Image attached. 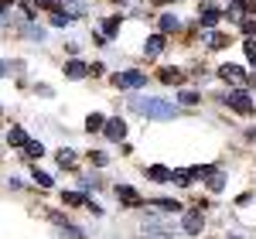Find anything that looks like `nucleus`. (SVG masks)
Here are the masks:
<instances>
[{
	"mask_svg": "<svg viewBox=\"0 0 256 239\" xmlns=\"http://www.w3.org/2000/svg\"><path fill=\"white\" fill-rule=\"evenodd\" d=\"M72 160H76V154H72V150H58V164H62V168H68Z\"/></svg>",
	"mask_w": 256,
	"mask_h": 239,
	"instance_id": "nucleus-21",
	"label": "nucleus"
},
{
	"mask_svg": "<svg viewBox=\"0 0 256 239\" xmlns=\"http://www.w3.org/2000/svg\"><path fill=\"white\" fill-rule=\"evenodd\" d=\"M181 79H184V76H181L178 68H164V72H160V82H168V86H178Z\"/></svg>",
	"mask_w": 256,
	"mask_h": 239,
	"instance_id": "nucleus-15",
	"label": "nucleus"
},
{
	"mask_svg": "<svg viewBox=\"0 0 256 239\" xmlns=\"http://www.w3.org/2000/svg\"><path fill=\"white\" fill-rule=\"evenodd\" d=\"M89 158H92V164H106V160H110V158H106V154H102V150H92Z\"/></svg>",
	"mask_w": 256,
	"mask_h": 239,
	"instance_id": "nucleus-25",
	"label": "nucleus"
},
{
	"mask_svg": "<svg viewBox=\"0 0 256 239\" xmlns=\"http://www.w3.org/2000/svg\"><path fill=\"white\" fill-rule=\"evenodd\" d=\"M195 178H198V168H181V171H174V174H171V181H174V184H192Z\"/></svg>",
	"mask_w": 256,
	"mask_h": 239,
	"instance_id": "nucleus-6",
	"label": "nucleus"
},
{
	"mask_svg": "<svg viewBox=\"0 0 256 239\" xmlns=\"http://www.w3.org/2000/svg\"><path fill=\"white\" fill-rule=\"evenodd\" d=\"M242 7H246L250 14H256V0H242Z\"/></svg>",
	"mask_w": 256,
	"mask_h": 239,
	"instance_id": "nucleus-29",
	"label": "nucleus"
},
{
	"mask_svg": "<svg viewBox=\"0 0 256 239\" xmlns=\"http://www.w3.org/2000/svg\"><path fill=\"white\" fill-rule=\"evenodd\" d=\"M160 48H164V34H154V38H147V44H144L147 58H154V55H160Z\"/></svg>",
	"mask_w": 256,
	"mask_h": 239,
	"instance_id": "nucleus-9",
	"label": "nucleus"
},
{
	"mask_svg": "<svg viewBox=\"0 0 256 239\" xmlns=\"http://www.w3.org/2000/svg\"><path fill=\"white\" fill-rule=\"evenodd\" d=\"M154 4H168V0H154Z\"/></svg>",
	"mask_w": 256,
	"mask_h": 239,
	"instance_id": "nucleus-31",
	"label": "nucleus"
},
{
	"mask_svg": "<svg viewBox=\"0 0 256 239\" xmlns=\"http://www.w3.org/2000/svg\"><path fill=\"white\" fill-rule=\"evenodd\" d=\"M34 181H38L41 188H52V178H48V174H44V171H34Z\"/></svg>",
	"mask_w": 256,
	"mask_h": 239,
	"instance_id": "nucleus-22",
	"label": "nucleus"
},
{
	"mask_svg": "<svg viewBox=\"0 0 256 239\" xmlns=\"http://www.w3.org/2000/svg\"><path fill=\"white\" fill-rule=\"evenodd\" d=\"M4 72H7V65H4V62H0V76H4Z\"/></svg>",
	"mask_w": 256,
	"mask_h": 239,
	"instance_id": "nucleus-30",
	"label": "nucleus"
},
{
	"mask_svg": "<svg viewBox=\"0 0 256 239\" xmlns=\"http://www.w3.org/2000/svg\"><path fill=\"white\" fill-rule=\"evenodd\" d=\"M246 58L256 65V41H246Z\"/></svg>",
	"mask_w": 256,
	"mask_h": 239,
	"instance_id": "nucleus-24",
	"label": "nucleus"
},
{
	"mask_svg": "<svg viewBox=\"0 0 256 239\" xmlns=\"http://www.w3.org/2000/svg\"><path fill=\"white\" fill-rule=\"evenodd\" d=\"M116 198L123 202V205H140V195L134 192V188H126V184H120V188H116Z\"/></svg>",
	"mask_w": 256,
	"mask_h": 239,
	"instance_id": "nucleus-8",
	"label": "nucleus"
},
{
	"mask_svg": "<svg viewBox=\"0 0 256 239\" xmlns=\"http://www.w3.org/2000/svg\"><path fill=\"white\" fill-rule=\"evenodd\" d=\"M178 24H181V20H178L174 14H160V31H178Z\"/></svg>",
	"mask_w": 256,
	"mask_h": 239,
	"instance_id": "nucleus-17",
	"label": "nucleus"
},
{
	"mask_svg": "<svg viewBox=\"0 0 256 239\" xmlns=\"http://www.w3.org/2000/svg\"><path fill=\"white\" fill-rule=\"evenodd\" d=\"M116 28H120V20H116V18L106 20V34H116Z\"/></svg>",
	"mask_w": 256,
	"mask_h": 239,
	"instance_id": "nucleus-26",
	"label": "nucleus"
},
{
	"mask_svg": "<svg viewBox=\"0 0 256 239\" xmlns=\"http://www.w3.org/2000/svg\"><path fill=\"white\" fill-rule=\"evenodd\" d=\"M222 102H229V106H232L236 113H242V116H250V113L256 110V106H253V100H250V96H246L242 89H236V92H229V96H226Z\"/></svg>",
	"mask_w": 256,
	"mask_h": 239,
	"instance_id": "nucleus-2",
	"label": "nucleus"
},
{
	"mask_svg": "<svg viewBox=\"0 0 256 239\" xmlns=\"http://www.w3.org/2000/svg\"><path fill=\"white\" fill-rule=\"evenodd\" d=\"M113 82H116V89H140L147 82V76L144 72H116Z\"/></svg>",
	"mask_w": 256,
	"mask_h": 239,
	"instance_id": "nucleus-3",
	"label": "nucleus"
},
{
	"mask_svg": "<svg viewBox=\"0 0 256 239\" xmlns=\"http://www.w3.org/2000/svg\"><path fill=\"white\" fill-rule=\"evenodd\" d=\"M102 134H106L110 140H123V137H126V123H123V120H106Z\"/></svg>",
	"mask_w": 256,
	"mask_h": 239,
	"instance_id": "nucleus-4",
	"label": "nucleus"
},
{
	"mask_svg": "<svg viewBox=\"0 0 256 239\" xmlns=\"http://www.w3.org/2000/svg\"><path fill=\"white\" fill-rule=\"evenodd\" d=\"M184 232H188V236H195V232H202V212H198V208H192V212H184Z\"/></svg>",
	"mask_w": 256,
	"mask_h": 239,
	"instance_id": "nucleus-5",
	"label": "nucleus"
},
{
	"mask_svg": "<svg viewBox=\"0 0 256 239\" xmlns=\"http://www.w3.org/2000/svg\"><path fill=\"white\" fill-rule=\"evenodd\" d=\"M218 18H222V14H218L216 7H205V10H202V18H198V20H202V28H216V24H218Z\"/></svg>",
	"mask_w": 256,
	"mask_h": 239,
	"instance_id": "nucleus-10",
	"label": "nucleus"
},
{
	"mask_svg": "<svg viewBox=\"0 0 256 239\" xmlns=\"http://www.w3.org/2000/svg\"><path fill=\"white\" fill-rule=\"evenodd\" d=\"M24 154H28V158H41V154H44V147H41V144H28V147H24Z\"/></svg>",
	"mask_w": 256,
	"mask_h": 239,
	"instance_id": "nucleus-20",
	"label": "nucleus"
},
{
	"mask_svg": "<svg viewBox=\"0 0 256 239\" xmlns=\"http://www.w3.org/2000/svg\"><path fill=\"white\" fill-rule=\"evenodd\" d=\"M218 76H222V79H229V82H246V76H242V68H239V65H222V68H218Z\"/></svg>",
	"mask_w": 256,
	"mask_h": 239,
	"instance_id": "nucleus-7",
	"label": "nucleus"
},
{
	"mask_svg": "<svg viewBox=\"0 0 256 239\" xmlns=\"http://www.w3.org/2000/svg\"><path fill=\"white\" fill-rule=\"evenodd\" d=\"M65 76H68V79H82V76H89V68H86L82 62H68V65H65Z\"/></svg>",
	"mask_w": 256,
	"mask_h": 239,
	"instance_id": "nucleus-11",
	"label": "nucleus"
},
{
	"mask_svg": "<svg viewBox=\"0 0 256 239\" xmlns=\"http://www.w3.org/2000/svg\"><path fill=\"white\" fill-rule=\"evenodd\" d=\"M130 106H134V113H140V116H147V120H171L174 116V106L168 100H154V96H147V100L140 96Z\"/></svg>",
	"mask_w": 256,
	"mask_h": 239,
	"instance_id": "nucleus-1",
	"label": "nucleus"
},
{
	"mask_svg": "<svg viewBox=\"0 0 256 239\" xmlns=\"http://www.w3.org/2000/svg\"><path fill=\"white\" fill-rule=\"evenodd\" d=\"M205 41H208V48H212V52H218V48H226V44H229V38H226V34H216V31H212Z\"/></svg>",
	"mask_w": 256,
	"mask_h": 239,
	"instance_id": "nucleus-16",
	"label": "nucleus"
},
{
	"mask_svg": "<svg viewBox=\"0 0 256 239\" xmlns=\"http://www.w3.org/2000/svg\"><path fill=\"white\" fill-rule=\"evenodd\" d=\"M62 202H65V205H86V195H82V192H65Z\"/></svg>",
	"mask_w": 256,
	"mask_h": 239,
	"instance_id": "nucleus-18",
	"label": "nucleus"
},
{
	"mask_svg": "<svg viewBox=\"0 0 256 239\" xmlns=\"http://www.w3.org/2000/svg\"><path fill=\"white\" fill-rule=\"evenodd\" d=\"M147 174H150L154 181H171V174H174V171H168V168H160V164H154V168H147Z\"/></svg>",
	"mask_w": 256,
	"mask_h": 239,
	"instance_id": "nucleus-13",
	"label": "nucleus"
},
{
	"mask_svg": "<svg viewBox=\"0 0 256 239\" xmlns=\"http://www.w3.org/2000/svg\"><path fill=\"white\" fill-rule=\"evenodd\" d=\"M242 31H246V34H256V24L253 20H242Z\"/></svg>",
	"mask_w": 256,
	"mask_h": 239,
	"instance_id": "nucleus-28",
	"label": "nucleus"
},
{
	"mask_svg": "<svg viewBox=\"0 0 256 239\" xmlns=\"http://www.w3.org/2000/svg\"><path fill=\"white\" fill-rule=\"evenodd\" d=\"M181 102H188V106H195V102H198V96H195V92H181Z\"/></svg>",
	"mask_w": 256,
	"mask_h": 239,
	"instance_id": "nucleus-27",
	"label": "nucleus"
},
{
	"mask_svg": "<svg viewBox=\"0 0 256 239\" xmlns=\"http://www.w3.org/2000/svg\"><path fill=\"white\" fill-rule=\"evenodd\" d=\"M232 4H242V0H232Z\"/></svg>",
	"mask_w": 256,
	"mask_h": 239,
	"instance_id": "nucleus-32",
	"label": "nucleus"
},
{
	"mask_svg": "<svg viewBox=\"0 0 256 239\" xmlns=\"http://www.w3.org/2000/svg\"><path fill=\"white\" fill-rule=\"evenodd\" d=\"M34 4H38V7H44V10H55V14H58L62 7L58 4H55V0H34Z\"/></svg>",
	"mask_w": 256,
	"mask_h": 239,
	"instance_id": "nucleus-23",
	"label": "nucleus"
},
{
	"mask_svg": "<svg viewBox=\"0 0 256 239\" xmlns=\"http://www.w3.org/2000/svg\"><path fill=\"white\" fill-rule=\"evenodd\" d=\"M154 205H158V208H164V212H178V208H181L178 202H168V198H158Z\"/></svg>",
	"mask_w": 256,
	"mask_h": 239,
	"instance_id": "nucleus-19",
	"label": "nucleus"
},
{
	"mask_svg": "<svg viewBox=\"0 0 256 239\" xmlns=\"http://www.w3.org/2000/svg\"><path fill=\"white\" fill-rule=\"evenodd\" d=\"M102 126H106V116H102V113H92V116L86 120V130H89V134H92V130H102Z\"/></svg>",
	"mask_w": 256,
	"mask_h": 239,
	"instance_id": "nucleus-14",
	"label": "nucleus"
},
{
	"mask_svg": "<svg viewBox=\"0 0 256 239\" xmlns=\"http://www.w3.org/2000/svg\"><path fill=\"white\" fill-rule=\"evenodd\" d=\"M7 140H10V144H14V147H28V144H31V140H28V134H24V130H20V126H14V130H10V134H7Z\"/></svg>",
	"mask_w": 256,
	"mask_h": 239,
	"instance_id": "nucleus-12",
	"label": "nucleus"
}]
</instances>
